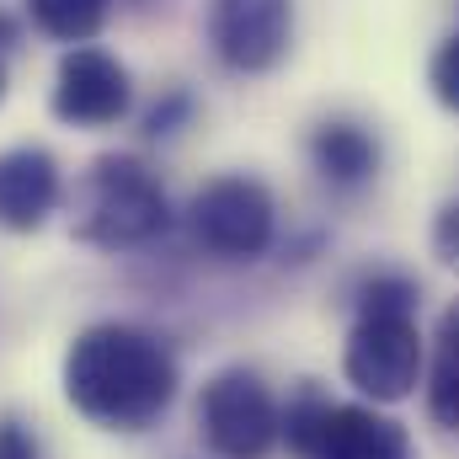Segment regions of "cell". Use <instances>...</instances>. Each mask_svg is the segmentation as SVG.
Here are the masks:
<instances>
[{
    "mask_svg": "<svg viewBox=\"0 0 459 459\" xmlns=\"http://www.w3.org/2000/svg\"><path fill=\"white\" fill-rule=\"evenodd\" d=\"M171 225L166 187L134 155H97L81 193H75V240L102 251H134L160 240Z\"/></svg>",
    "mask_w": 459,
    "mask_h": 459,
    "instance_id": "cell-2",
    "label": "cell"
},
{
    "mask_svg": "<svg viewBox=\"0 0 459 459\" xmlns=\"http://www.w3.org/2000/svg\"><path fill=\"white\" fill-rule=\"evenodd\" d=\"M187 117H193V97H187V91H166V97L144 113V139H171Z\"/></svg>",
    "mask_w": 459,
    "mask_h": 459,
    "instance_id": "cell-15",
    "label": "cell"
},
{
    "mask_svg": "<svg viewBox=\"0 0 459 459\" xmlns=\"http://www.w3.org/2000/svg\"><path fill=\"white\" fill-rule=\"evenodd\" d=\"M198 433L214 459H267L283 444V411L256 368H220L198 395Z\"/></svg>",
    "mask_w": 459,
    "mask_h": 459,
    "instance_id": "cell-4",
    "label": "cell"
},
{
    "mask_svg": "<svg viewBox=\"0 0 459 459\" xmlns=\"http://www.w3.org/2000/svg\"><path fill=\"white\" fill-rule=\"evenodd\" d=\"M65 198L59 160L43 144H16L0 150V230L5 235H32L48 225V214Z\"/></svg>",
    "mask_w": 459,
    "mask_h": 459,
    "instance_id": "cell-9",
    "label": "cell"
},
{
    "mask_svg": "<svg viewBox=\"0 0 459 459\" xmlns=\"http://www.w3.org/2000/svg\"><path fill=\"white\" fill-rule=\"evenodd\" d=\"M422 368H428V342L417 332V316H358L352 321L342 342V374L363 401L395 406L417 395Z\"/></svg>",
    "mask_w": 459,
    "mask_h": 459,
    "instance_id": "cell-5",
    "label": "cell"
},
{
    "mask_svg": "<svg viewBox=\"0 0 459 459\" xmlns=\"http://www.w3.org/2000/svg\"><path fill=\"white\" fill-rule=\"evenodd\" d=\"M5 43H16V27H11V22L0 16V48H5Z\"/></svg>",
    "mask_w": 459,
    "mask_h": 459,
    "instance_id": "cell-18",
    "label": "cell"
},
{
    "mask_svg": "<svg viewBox=\"0 0 459 459\" xmlns=\"http://www.w3.org/2000/svg\"><path fill=\"white\" fill-rule=\"evenodd\" d=\"M0 102H5V65H0Z\"/></svg>",
    "mask_w": 459,
    "mask_h": 459,
    "instance_id": "cell-19",
    "label": "cell"
},
{
    "mask_svg": "<svg viewBox=\"0 0 459 459\" xmlns=\"http://www.w3.org/2000/svg\"><path fill=\"white\" fill-rule=\"evenodd\" d=\"M134 5H144V0H134Z\"/></svg>",
    "mask_w": 459,
    "mask_h": 459,
    "instance_id": "cell-20",
    "label": "cell"
},
{
    "mask_svg": "<svg viewBox=\"0 0 459 459\" xmlns=\"http://www.w3.org/2000/svg\"><path fill=\"white\" fill-rule=\"evenodd\" d=\"M65 401L102 433H144L155 428L182 385L177 352L144 326L97 321L65 347Z\"/></svg>",
    "mask_w": 459,
    "mask_h": 459,
    "instance_id": "cell-1",
    "label": "cell"
},
{
    "mask_svg": "<svg viewBox=\"0 0 459 459\" xmlns=\"http://www.w3.org/2000/svg\"><path fill=\"white\" fill-rule=\"evenodd\" d=\"M422 289L406 273H374L358 289V316H417Z\"/></svg>",
    "mask_w": 459,
    "mask_h": 459,
    "instance_id": "cell-13",
    "label": "cell"
},
{
    "mask_svg": "<svg viewBox=\"0 0 459 459\" xmlns=\"http://www.w3.org/2000/svg\"><path fill=\"white\" fill-rule=\"evenodd\" d=\"M134 108V81L128 65L108 48L75 43L59 70H54V117L70 128H113Z\"/></svg>",
    "mask_w": 459,
    "mask_h": 459,
    "instance_id": "cell-8",
    "label": "cell"
},
{
    "mask_svg": "<svg viewBox=\"0 0 459 459\" xmlns=\"http://www.w3.org/2000/svg\"><path fill=\"white\" fill-rule=\"evenodd\" d=\"M428 417L444 433H459V305H449L438 321L433 374H428Z\"/></svg>",
    "mask_w": 459,
    "mask_h": 459,
    "instance_id": "cell-11",
    "label": "cell"
},
{
    "mask_svg": "<svg viewBox=\"0 0 459 459\" xmlns=\"http://www.w3.org/2000/svg\"><path fill=\"white\" fill-rule=\"evenodd\" d=\"M187 230L220 262H256L278 235V204L256 177H214L193 193Z\"/></svg>",
    "mask_w": 459,
    "mask_h": 459,
    "instance_id": "cell-6",
    "label": "cell"
},
{
    "mask_svg": "<svg viewBox=\"0 0 459 459\" xmlns=\"http://www.w3.org/2000/svg\"><path fill=\"white\" fill-rule=\"evenodd\" d=\"M32 27L59 38V43H91L108 22V5L113 0H22Z\"/></svg>",
    "mask_w": 459,
    "mask_h": 459,
    "instance_id": "cell-12",
    "label": "cell"
},
{
    "mask_svg": "<svg viewBox=\"0 0 459 459\" xmlns=\"http://www.w3.org/2000/svg\"><path fill=\"white\" fill-rule=\"evenodd\" d=\"M428 86H433V97L459 113V32H449L438 48H433V65H428Z\"/></svg>",
    "mask_w": 459,
    "mask_h": 459,
    "instance_id": "cell-14",
    "label": "cell"
},
{
    "mask_svg": "<svg viewBox=\"0 0 459 459\" xmlns=\"http://www.w3.org/2000/svg\"><path fill=\"white\" fill-rule=\"evenodd\" d=\"M0 459H43V438L32 433V422L22 417H0Z\"/></svg>",
    "mask_w": 459,
    "mask_h": 459,
    "instance_id": "cell-17",
    "label": "cell"
},
{
    "mask_svg": "<svg viewBox=\"0 0 459 459\" xmlns=\"http://www.w3.org/2000/svg\"><path fill=\"white\" fill-rule=\"evenodd\" d=\"M283 444L294 459H411V433L374 411L326 401L316 385H305L283 411Z\"/></svg>",
    "mask_w": 459,
    "mask_h": 459,
    "instance_id": "cell-3",
    "label": "cell"
},
{
    "mask_svg": "<svg viewBox=\"0 0 459 459\" xmlns=\"http://www.w3.org/2000/svg\"><path fill=\"white\" fill-rule=\"evenodd\" d=\"M294 38V0H209L214 59L235 75H267Z\"/></svg>",
    "mask_w": 459,
    "mask_h": 459,
    "instance_id": "cell-7",
    "label": "cell"
},
{
    "mask_svg": "<svg viewBox=\"0 0 459 459\" xmlns=\"http://www.w3.org/2000/svg\"><path fill=\"white\" fill-rule=\"evenodd\" d=\"M433 256H438L449 273H459V198H449V204L433 214Z\"/></svg>",
    "mask_w": 459,
    "mask_h": 459,
    "instance_id": "cell-16",
    "label": "cell"
},
{
    "mask_svg": "<svg viewBox=\"0 0 459 459\" xmlns=\"http://www.w3.org/2000/svg\"><path fill=\"white\" fill-rule=\"evenodd\" d=\"M305 150H310V166H316V177L326 187H363V182L379 177V139L352 117L316 123Z\"/></svg>",
    "mask_w": 459,
    "mask_h": 459,
    "instance_id": "cell-10",
    "label": "cell"
}]
</instances>
